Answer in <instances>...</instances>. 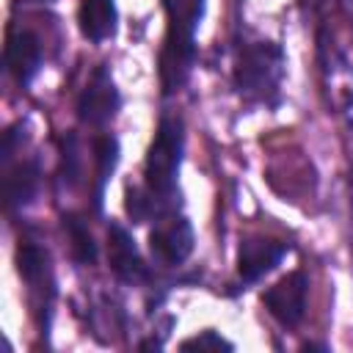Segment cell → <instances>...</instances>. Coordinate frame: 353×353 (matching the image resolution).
<instances>
[{"label":"cell","mask_w":353,"mask_h":353,"mask_svg":"<svg viewBox=\"0 0 353 353\" xmlns=\"http://www.w3.org/2000/svg\"><path fill=\"white\" fill-rule=\"evenodd\" d=\"M6 63L17 83H30L41 66V44L28 30H14L6 39Z\"/></svg>","instance_id":"9c48e42d"},{"label":"cell","mask_w":353,"mask_h":353,"mask_svg":"<svg viewBox=\"0 0 353 353\" xmlns=\"http://www.w3.org/2000/svg\"><path fill=\"white\" fill-rule=\"evenodd\" d=\"M290 254V243L270 237H245L237 248V273L243 281H256Z\"/></svg>","instance_id":"8992f818"},{"label":"cell","mask_w":353,"mask_h":353,"mask_svg":"<svg viewBox=\"0 0 353 353\" xmlns=\"http://www.w3.org/2000/svg\"><path fill=\"white\" fill-rule=\"evenodd\" d=\"M94 157H97V207L102 204V188H105V182H108V176L113 174V168H116V163H119V141L116 138H110V135H105V138H99L97 143H94Z\"/></svg>","instance_id":"9a60e30c"},{"label":"cell","mask_w":353,"mask_h":353,"mask_svg":"<svg viewBox=\"0 0 353 353\" xmlns=\"http://www.w3.org/2000/svg\"><path fill=\"white\" fill-rule=\"evenodd\" d=\"M77 22L88 41H105L116 33V3L113 0H80Z\"/></svg>","instance_id":"30bf717a"},{"label":"cell","mask_w":353,"mask_h":353,"mask_svg":"<svg viewBox=\"0 0 353 353\" xmlns=\"http://www.w3.org/2000/svg\"><path fill=\"white\" fill-rule=\"evenodd\" d=\"M193 39H179V36H165L163 52H160V83L165 94H174L176 88H182V83L190 74L193 66Z\"/></svg>","instance_id":"ba28073f"},{"label":"cell","mask_w":353,"mask_h":353,"mask_svg":"<svg viewBox=\"0 0 353 353\" xmlns=\"http://www.w3.org/2000/svg\"><path fill=\"white\" fill-rule=\"evenodd\" d=\"M168 14V36L193 39L201 17H204V0H163Z\"/></svg>","instance_id":"7c38bea8"},{"label":"cell","mask_w":353,"mask_h":353,"mask_svg":"<svg viewBox=\"0 0 353 353\" xmlns=\"http://www.w3.org/2000/svg\"><path fill=\"white\" fill-rule=\"evenodd\" d=\"M17 270L28 281V287L33 292H41V290H50L52 292L50 256H47V251L39 243H33V240L19 243V248H17Z\"/></svg>","instance_id":"8fae6325"},{"label":"cell","mask_w":353,"mask_h":353,"mask_svg":"<svg viewBox=\"0 0 353 353\" xmlns=\"http://www.w3.org/2000/svg\"><path fill=\"white\" fill-rule=\"evenodd\" d=\"M33 3H47V0H33Z\"/></svg>","instance_id":"e0dca14e"},{"label":"cell","mask_w":353,"mask_h":353,"mask_svg":"<svg viewBox=\"0 0 353 353\" xmlns=\"http://www.w3.org/2000/svg\"><path fill=\"white\" fill-rule=\"evenodd\" d=\"M39 188V168L33 163H19L6 174V204L8 210L25 207Z\"/></svg>","instance_id":"4fadbf2b"},{"label":"cell","mask_w":353,"mask_h":353,"mask_svg":"<svg viewBox=\"0 0 353 353\" xmlns=\"http://www.w3.org/2000/svg\"><path fill=\"white\" fill-rule=\"evenodd\" d=\"M152 254L165 265H179L193 251V226L182 215H163L149 234Z\"/></svg>","instance_id":"5b68a950"},{"label":"cell","mask_w":353,"mask_h":353,"mask_svg":"<svg viewBox=\"0 0 353 353\" xmlns=\"http://www.w3.org/2000/svg\"><path fill=\"white\" fill-rule=\"evenodd\" d=\"M306 292H309V281L301 270L287 273L284 279H279L265 295V306L268 312L281 323V325H298L306 314Z\"/></svg>","instance_id":"277c9868"},{"label":"cell","mask_w":353,"mask_h":353,"mask_svg":"<svg viewBox=\"0 0 353 353\" xmlns=\"http://www.w3.org/2000/svg\"><path fill=\"white\" fill-rule=\"evenodd\" d=\"M108 262H110V270L121 281L138 284V281L146 279V265L138 254V245L121 223L108 226Z\"/></svg>","instance_id":"52a82bcc"},{"label":"cell","mask_w":353,"mask_h":353,"mask_svg":"<svg viewBox=\"0 0 353 353\" xmlns=\"http://www.w3.org/2000/svg\"><path fill=\"white\" fill-rule=\"evenodd\" d=\"M182 146H185L182 121L163 119L157 124L154 141L149 146L143 176H146V188H152L154 193H160L165 199L174 196V185H176V174H179V163H182Z\"/></svg>","instance_id":"7a4b0ae2"},{"label":"cell","mask_w":353,"mask_h":353,"mask_svg":"<svg viewBox=\"0 0 353 353\" xmlns=\"http://www.w3.org/2000/svg\"><path fill=\"white\" fill-rule=\"evenodd\" d=\"M284 77V52L273 41H251L240 50L234 85L251 102H276Z\"/></svg>","instance_id":"6da1fadb"},{"label":"cell","mask_w":353,"mask_h":353,"mask_svg":"<svg viewBox=\"0 0 353 353\" xmlns=\"http://www.w3.org/2000/svg\"><path fill=\"white\" fill-rule=\"evenodd\" d=\"M63 229H66V234H69V240H72V256H74L80 265L94 262V259H97V243H94L88 226H85L80 218L66 215V218H63Z\"/></svg>","instance_id":"5bb4252c"},{"label":"cell","mask_w":353,"mask_h":353,"mask_svg":"<svg viewBox=\"0 0 353 353\" xmlns=\"http://www.w3.org/2000/svg\"><path fill=\"white\" fill-rule=\"evenodd\" d=\"M179 347H182V350H193V347H199V350H221V347H223V350H232V342H226L218 331H201V334L185 339Z\"/></svg>","instance_id":"2e32d148"},{"label":"cell","mask_w":353,"mask_h":353,"mask_svg":"<svg viewBox=\"0 0 353 353\" xmlns=\"http://www.w3.org/2000/svg\"><path fill=\"white\" fill-rule=\"evenodd\" d=\"M119 105H121V97H119V88H116L110 72L105 66L94 69V74L88 77V83L80 94V102H77L80 121L99 127V124H105L116 116Z\"/></svg>","instance_id":"3957f363"}]
</instances>
